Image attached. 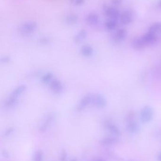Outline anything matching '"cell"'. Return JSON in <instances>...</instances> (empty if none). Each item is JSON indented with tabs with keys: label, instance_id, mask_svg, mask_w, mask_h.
Wrapping results in <instances>:
<instances>
[{
	"label": "cell",
	"instance_id": "1",
	"mask_svg": "<svg viewBox=\"0 0 161 161\" xmlns=\"http://www.w3.org/2000/svg\"><path fill=\"white\" fill-rule=\"evenodd\" d=\"M27 86L24 84L19 85L15 87L9 94L3 103V107L9 110L17 106L21 97L26 92Z\"/></svg>",
	"mask_w": 161,
	"mask_h": 161
},
{
	"label": "cell",
	"instance_id": "2",
	"mask_svg": "<svg viewBox=\"0 0 161 161\" xmlns=\"http://www.w3.org/2000/svg\"><path fill=\"white\" fill-rule=\"evenodd\" d=\"M50 92L56 95H61L64 92V86L63 82L57 78L55 77L48 84Z\"/></svg>",
	"mask_w": 161,
	"mask_h": 161
},
{
	"label": "cell",
	"instance_id": "3",
	"mask_svg": "<svg viewBox=\"0 0 161 161\" xmlns=\"http://www.w3.org/2000/svg\"><path fill=\"white\" fill-rule=\"evenodd\" d=\"M92 95V93H87L80 99L76 106V110L78 112H82L88 107L91 106Z\"/></svg>",
	"mask_w": 161,
	"mask_h": 161
},
{
	"label": "cell",
	"instance_id": "4",
	"mask_svg": "<svg viewBox=\"0 0 161 161\" xmlns=\"http://www.w3.org/2000/svg\"><path fill=\"white\" fill-rule=\"evenodd\" d=\"M140 120L143 124H147L151 121L154 115V110L150 106H145L140 111Z\"/></svg>",
	"mask_w": 161,
	"mask_h": 161
},
{
	"label": "cell",
	"instance_id": "5",
	"mask_svg": "<svg viewBox=\"0 0 161 161\" xmlns=\"http://www.w3.org/2000/svg\"><path fill=\"white\" fill-rule=\"evenodd\" d=\"M106 99L102 94L97 93L92 95L91 106L97 108H103L106 106Z\"/></svg>",
	"mask_w": 161,
	"mask_h": 161
},
{
	"label": "cell",
	"instance_id": "6",
	"mask_svg": "<svg viewBox=\"0 0 161 161\" xmlns=\"http://www.w3.org/2000/svg\"><path fill=\"white\" fill-rule=\"evenodd\" d=\"M56 119V114L54 112H49L44 118L42 124L40 126V130L42 131H46L49 126L52 125V123Z\"/></svg>",
	"mask_w": 161,
	"mask_h": 161
},
{
	"label": "cell",
	"instance_id": "7",
	"mask_svg": "<svg viewBox=\"0 0 161 161\" xmlns=\"http://www.w3.org/2000/svg\"><path fill=\"white\" fill-rule=\"evenodd\" d=\"M133 12L131 10H126L121 16V22L124 25H129L133 21Z\"/></svg>",
	"mask_w": 161,
	"mask_h": 161
},
{
	"label": "cell",
	"instance_id": "8",
	"mask_svg": "<svg viewBox=\"0 0 161 161\" xmlns=\"http://www.w3.org/2000/svg\"><path fill=\"white\" fill-rule=\"evenodd\" d=\"M80 53L84 58H90L94 54V49L90 45H84L80 49Z\"/></svg>",
	"mask_w": 161,
	"mask_h": 161
},
{
	"label": "cell",
	"instance_id": "9",
	"mask_svg": "<svg viewBox=\"0 0 161 161\" xmlns=\"http://www.w3.org/2000/svg\"><path fill=\"white\" fill-rule=\"evenodd\" d=\"M127 31L123 28H121L117 31L116 32L113 36V41L115 42H121L124 40L127 36Z\"/></svg>",
	"mask_w": 161,
	"mask_h": 161
},
{
	"label": "cell",
	"instance_id": "10",
	"mask_svg": "<svg viewBox=\"0 0 161 161\" xmlns=\"http://www.w3.org/2000/svg\"><path fill=\"white\" fill-rule=\"evenodd\" d=\"M55 77L54 74L51 72H47L44 73L40 77V81L42 84L48 85L50 82Z\"/></svg>",
	"mask_w": 161,
	"mask_h": 161
},
{
	"label": "cell",
	"instance_id": "11",
	"mask_svg": "<svg viewBox=\"0 0 161 161\" xmlns=\"http://www.w3.org/2000/svg\"><path fill=\"white\" fill-rule=\"evenodd\" d=\"M105 126L113 135L119 136L121 135V132L119 129L116 125L109 121L105 122Z\"/></svg>",
	"mask_w": 161,
	"mask_h": 161
},
{
	"label": "cell",
	"instance_id": "12",
	"mask_svg": "<svg viewBox=\"0 0 161 161\" xmlns=\"http://www.w3.org/2000/svg\"><path fill=\"white\" fill-rule=\"evenodd\" d=\"M131 45L134 49L140 50L145 47L146 44L144 42L142 37H135L131 42Z\"/></svg>",
	"mask_w": 161,
	"mask_h": 161
},
{
	"label": "cell",
	"instance_id": "13",
	"mask_svg": "<svg viewBox=\"0 0 161 161\" xmlns=\"http://www.w3.org/2000/svg\"><path fill=\"white\" fill-rule=\"evenodd\" d=\"M146 44H153L157 40V37L155 34L148 32L141 37Z\"/></svg>",
	"mask_w": 161,
	"mask_h": 161
},
{
	"label": "cell",
	"instance_id": "14",
	"mask_svg": "<svg viewBox=\"0 0 161 161\" xmlns=\"http://www.w3.org/2000/svg\"><path fill=\"white\" fill-rule=\"evenodd\" d=\"M127 129L131 133H138L140 131V127L138 124L133 121H129L127 126Z\"/></svg>",
	"mask_w": 161,
	"mask_h": 161
},
{
	"label": "cell",
	"instance_id": "15",
	"mask_svg": "<svg viewBox=\"0 0 161 161\" xmlns=\"http://www.w3.org/2000/svg\"><path fill=\"white\" fill-rule=\"evenodd\" d=\"M118 142V140L116 138L108 137L102 139L101 141V144L104 146H109L114 145Z\"/></svg>",
	"mask_w": 161,
	"mask_h": 161
},
{
	"label": "cell",
	"instance_id": "16",
	"mask_svg": "<svg viewBox=\"0 0 161 161\" xmlns=\"http://www.w3.org/2000/svg\"><path fill=\"white\" fill-rule=\"evenodd\" d=\"M160 30H161V23L160 22L155 23L148 28V32L155 34Z\"/></svg>",
	"mask_w": 161,
	"mask_h": 161
},
{
	"label": "cell",
	"instance_id": "17",
	"mask_svg": "<svg viewBox=\"0 0 161 161\" xmlns=\"http://www.w3.org/2000/svg\"><path fill=\"white\" fill-rule=\"evenodd\" d=\"M108 14L112 17L113 20H117L120 17V12L116 9L110 8L108 9Z\"/></svg>",
	"mask_w": 161,
	"mask_h": 161
},
{
	"label": "cell",
	"instance_id": "18",
	"mask_svg": "<svg viewBox=\"0 0 161 161\" xmlns=\"http://www.w3.org/2000/svg\"><path fill=\"white\" fill-rule=\"evenodd\" d=\"M11 57L8 55H3L0 58V62L3 64H7L11 62Z\"/></svg>",
	"mask_w": 161,
	"mask_h": 161
},
{
	"label": "cell",
	"instance_id": "19",
	"mask_svg": "<svg viewBox=\"0 0 161 161\" xmlns=\"http://www.w3.org/2000/svg\"><path fill=\"white\" fill-rule=\"evenodd\" d=\"M43 155L42 153L40 151H37L35 153L34 155V161H42Z\"/></svg>",
	"mask_w": 161,
	"mask_h": 161
},
{
	"label": "cell",
	"instance_id": "20",
	"mask_svg": "<svg viewBox=\"0 0 161 161\" xmlns=\"http://www.w3.org/2000/svg\"><path fill=\"white\" fill-rule=\"evenodd\" d=\"M107 28L109 30L114 29L115 27H116L117 22L116 20H113L109 21L107 23Z\"/></svg>",
	"mask_w": 161,
	"mask_h": 161
},
{
	"label": "cell",
	"instance_id": "21",
	"mask_svg": "<svg viewBox=\"0 0 161 161\" xmlns=\"http://www.w3.org/2000/svg\"><path fill=\"white\" fill-rule=\"evenodd\" d=\"M14 130V128H13V127H10L9 128L7 129L6 130L4 134L5 135V136L9 135V134H11V133L13 132Z\"/></svg>",
	"mask_w": 161,
	"mask_h": 161
},
{
	"label": "cell",
	"instance_id": "22",
	"mask_svg": "<svg viewBox=\"0 0 161 161\" xmlns=\"http://www.w3.org/2000/svg\"><path fill=\"white\" fill-rule=\"evenodd\" d=\"M122 0H113L112 1L113 4L116 5H119L122 3Z\"/></svg>",
	"mask_w": 161,
	"mask_h": 161
},
{
	"label": "cell",
	"instance_id": "23",
	"mask_svg": "<svg viewBox=\"0 0 161 161\" xmlns=\"http://www.w3.org/2000/svg\"><path fill=\"white\" fill-rule=\"evenodd\" d=\"M158 5H159V7H161V0L159 1V3H158Z\"/></svg>",
	"mask_w": 161,
	"mask_h": 161
},
{
	"label": "cell",
	"instance_id": "24",
	"mask_svg": "<svg viewBox=\"0 0 161 161\" xmlns=\"http://www.w3.org/2000/svg\"><path fill=\"white\" fill-rule=\"evenodd\" d=\"M158 159H159V161H161V154L160 155H159V158H158Z\"/></svg>",
	"mask_w": 161,
	"mask_h": 161
},
{
	"label": "cell",
	"instance_id": "25",
	"mask_svg": "<svg viewBox=\"0 0 161 161\" xmlns=\"http://www.w3.org/2000/svg\"><path fill=\"white\" fill-rule=\"evenodd\" d=\"M95 161H103V160H98Z\"/></svg>",
	"mask_w": 161,
	"mask_h": 161
}]
</instances>
